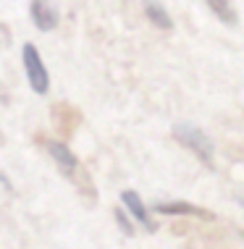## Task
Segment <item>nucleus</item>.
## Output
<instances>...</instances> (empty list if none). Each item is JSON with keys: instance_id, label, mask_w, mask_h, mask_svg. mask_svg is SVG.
<instances>
[{"instance_id": "f257e3e1", "label": "nucleus", "mask_w": 244, "mask_h": 249, "mask_svg": "<svg viewBox=\"0 0 244 249\" xmlns=\"http://www.w3.org/2000/svg\"><path fill=\"white\" fill-rule=\"evenodd\" d=\"M173 139H176L179 144H184L189 152H194L205 165H213L215 150H213L210 137H207L202 129H197V126H192V124H176V126H173Z\"/></svg>"}, {"instance_id": "f03ea898", "label": "nucleus", "mask_w": 244, "mask_h": 249, "mask_svg": "<svg viewBox=\"0 0 244 249\" xmlns=\"http://www.w3.org/2000/svg\"><path fill=\"white\" fill-rule=\"evenodd\" d=\"M21 60H24L26 82H29L32 92H35V95H47V89H50V73H47V69H45L37 45L26 42L24 50H21Z\"/></svg>"}, {"instance_id": "7ed1b4c3", "label": "nucleus", "mask_w": 244, "mask_h": 249, "mask_svg": "<svg viewBox=\"0 0 244 249\" xmlns=\"http://www.w3.org/2000/svg\"><path fill=\"white\" fill-rule=\"evenodd\" d=\"M121 202H124V207L129 210V215H131L137 223L145 228L147 233H155L158 231V223L152 220V215H150V210L145 207V202H142V197L134 189H126V192H121Z\"/></svg>"}, {"instance_id": "20e7f679", "label": "nucleus", "mask_w": 244, "mask_h": 249, "mask_svg": "<svg viewBox=\"0 0 244 249\" xmlns=\"http://www.w3.org/2000/svg\"><path fill=\"white\" fill-rule=\"evenodd\" d=\"M155 213L158 215H187V218H202V220H213L215 215L205 210V207H197L192 202H184V199H173V202H158L155 205Z\"/></svg>"}, {"instance_id": "39448f33", "label": "nucleus", "mask_w": 244, "mask_h": 249, "mask_svg": "<svg viewBox=\"0 0 244 249\" xmlns=\"http://www.w3.org/2000/svg\"><path fill=\"white\" fill-rule=\"evenodd\" d=\"M29 16H32V21H35V26L39 32H53L58 26V21H60L56 5H53L50 0H32Z\"/></svg>"}, {"instance_id": "423d86ee", "label": "nucleus", "mask_w": 244, "mask_h": 249, "mask_svg": "<svg viewBox=\"0 0 244 249\" xmlns=\"http://www.w3.org/2000/svg\"><path fill=\"white\" fill-rule=\"evenodd\" d=\"M47 152H50L53 163L60 168V173H63V176L74 178V176L79 173V160H76V155H74L63 142H56V139H50V142H47Z\"/></svg>"}, {"instance_id": "0eeeda50", "label": "nucleus", "mask_w": 244, "mask_h": 249, "mask_svg": "<svg viewBox=\"0 0 244 249\" xmlns=\"http://www.w3.org/2000/svg\"><path fill=\"white\" fill-rule=\"evenodd\" d=\"M145 13H147V18H150V24H155V29H160V32H171L173 29L171 13L163 8L158 0H145Z\"/></svg>"}, {"instance_id": "6e6552de", "label": "nucleus", "mask_w": 244, "mask_h": 249, "mask_svg": "<svg viewBox=\"0 0 244 249\" xmlns=\"http://www.w3.org/2000/svg\"><path fill=\"white\" fill-rule=\"evenodd\" d=\"M205 5L213 11V16H218V21H223V24L236 26V21H239V16H236L231 0H205Z\"/></svg>"}, {"instance_id": "1a4fd4ad", "label": "nucleus", "mask_w": 244, "mask_h": 249, "mask_svg": "<svg viewBox=\"0 0 244 249\" xmlns=\"http://www.w3.org/2000/svg\"><path fill=\"white\" fill-rule=\"evenodd\" d=\"M113 215H116V223L121 226V231H124L126 236H134V223H131V215H129V210H116Z\"/></svg>"}, {"instance_id": "9d476101", "label": "nucleus", "mask_w": 244, "mask_h": 249, "mask_svg": "<svg viewBox=\"0 0 244 249\" xmlns=\"http://www.w3.org/2000/svg\"><path fill=\"white\" fill-rule=\"evenodd\" d=\"M239 202H242V207H244V199H239Z\"/></svg>"}, {"instance_id": "9b49d317", "label": "nucleus", "mask_w": 244, "mask_h": 249, "mask_svg": "<svg viewBox=\"0 0 244 249\" xmlns=\"http://www.w3.org/2000/svg\"><path fill=\"white\" fill-rule=\"evenodd\" d=\"M242 239H244V231H242Z\"/></svg>"}]
</instances>
